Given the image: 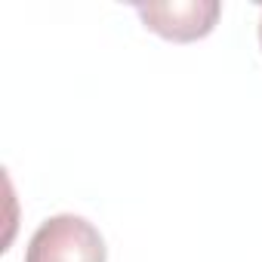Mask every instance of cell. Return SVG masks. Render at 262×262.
Instances as JSON below:
<instances>
[{
    "mask_svg": "<svg viewBox=\"0 0 262 262\" xmlns=\"http://www.w3.org/2000/svg\"><path fill=\"white\" fill-rule=\"evenodd\" d=\"M136 13L148 31L176 43H188L207 37L216 28L222 4L219 0H173V4L167 0V4H136Z\"/></svg>",
    "mask_w": 262,
    "mask_h": 262,
    "instance_id": "2",
    "label": "cell"
},
{
    "mask_svg": "<svg viewBox=\"0 0 262 262\" xmlns=\"http://www.w3.org/2000/svg\"><path fill=\"white\" fill-rule=\"evenodd\" d=\"M105 241L90 219L59 213L31 234L25 262H105Z\"/></svg>",
    "mask_w": 262,
    "mask_h": 262,
    "instance_id": "1",
    "label": "cell"
},
{
    "mask_svg": "<svg viewBox=\"0 0 262 262\" xmlns=\"http://www.w3.org/2000/svg\"><path fill=\"white\" fill-rule=\"evenodd\" d=\"M259 43H262V10H259Z\"/></svg>",
    "mask_w": 262,
    "mask_h": 262,
    "instance_id": "3",
    "label": "cell"
}]
</instances>
